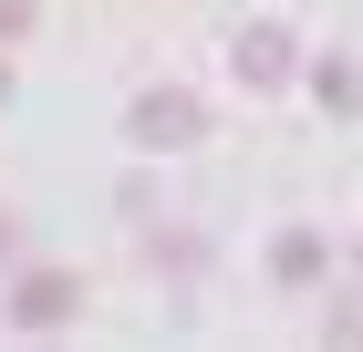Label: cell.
Returning <instances> with one entry per match:
<instances>
[{
    "label": "cell",
    "instance_id": "6da1fadb",
    "mask_svg": "<svg viewBox=\"0 0 363 352\" xmlns=\"http://www.w3.org/2000/svg\"><path fill=\"white\" fill-rule=\"evenodd\" d=\"M197 135H208V104H197L187 83H145L135 104H125V145L135 156H187Z\"/></svg>",
    "mask_w": 363,
    "mask_h": 352
},
{
    "label": "cell",
    "instance_id": "7a4b0ae2",
    "mask_svg": "<svg viewBox=\"0 0 363 352\" xmlns=\"http://www.w3.org/2000/svg\"><path fill=\"white\" fill-rule=\"evenodd\" d=\"M228 73L250 83V93H280V83H301V42L280 21H239V42H228Z\"/></svg>",
    "mask_w": 363,
    "mask_h": 352
},
{
    "label": "cell",
    "instance_id": "3957f363",
    "mask_svg": "<svg viewBox=\"0 0 363 352\" xmlns=\"http://www.w3.org/2000/svg\"><path fill=\"white\" fill-rule=\"evenodd\" d=\"M73 311H84V280L73 270H21L11 280V322L21 331H73Z\"/></svg>",
    "mask_w": 363,
    "mask_h": 352
},
{
    "label": "cell",
    "instance_id": "277c9868",
    "mask_svg": "<svg viewBox=\"0 0 363 352\" xmlns=\"http://www.w3.org/2000/svg\"><path fill=\"white\" fill-rule=\"evenodd\" d=\"M301 83H311V104H322V114H363V62L322 52V62H301Z\"/></svg>",
    "mask_w": 363,
    "mask_h": 352
},
{
    "label": "cell",
    "instance_id": "5b68a950",
    "mask_svg": "<svg viewBox=\"0 0 363 352\" xmlns=\"http://www.w3.org/2000/svg\"><path fill=\"white\" fill-rule=\"evenodd\" d=\"M270 280L280 290H311V280H322V239H311V228H280L270 239Z\"/></svg>",
    "mask_w": 363,
    "mask_h": 352
},
{
    "label": "cell",
    "instance_id": "8992f818",
    "mask_svg": "<svg viewBox=\"0 0 363 352\" xmlns=\"http://www.w3.org/2000/svg\"><path fill=\"white\" fill-rule=\"evenodd\" d=\"M11 42H31V0H0V52Z\"/></svg>",
    "mask_w": 363,
    "mask_h": 352
},
{
    "label": "cell",
    "instance_id": "52a82bcc",
    "mask_svg": "<svg viewBox=\"0 0 363 352\" xmlns=\"http://www.w3.org/2000/svg\"><path fill=\"white\" fill-rule=\"evenodd\" d=\"M11 249H21V239H11V208H0V270H11Z\"/></svg>",
    "mask_w": 363,
    "mask_h": 352
},
{
    "label": "cell",
    "instance_id": "ba28073f",
    "mask_svg": "<svg viewBox=\"0 0 363 352\" xmlns=\"http://www.w3.org/2000/svg\"><path fill=\"white\" fill-rule=\"evenodd\" d=\"M0 93H11V62H0Z\"/></svg>",
    "mask_w": 363,
    "mask_h": 352
}]
</instances>
